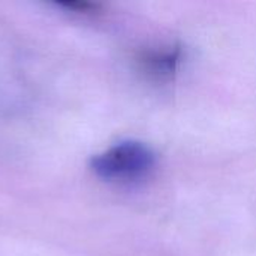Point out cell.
<instances>
[{
  "instance_id": "1",
  "label": "cell",
  "mask_w": 256,
  "mask_h": 256,
  "mask_svg": "<svg viewBox=\"0 0 256 256\" xmlns=\"http://www.w3.org/2000/svg\"><path fill=\"white\" fill-rule=\"evenodd\" d=\"M156 164L154 152L140 141H122L90 160V170L104 182L128 183L144 178Z\"/></svg>"
},
{
  "instance_id": "2",
  "label": "cell",
  "mask_w": 256,
  "mask_h": 256,
  "mask_svg": "<svg viewBox=\"0 0 256 256\" xmlns=\"http://www.w3.org/2000/svg\"><path fill=\"white\" fill-rule=\"evenodd\" d=\"M183 58V50L178 45L164 48V50H146L140 52L136 62L140 64V69L156 81H166L171 80L178 64Z\"/></svg>"
}]
</instances>
